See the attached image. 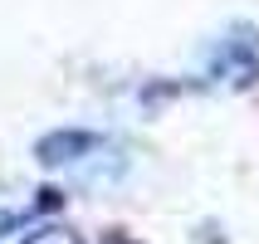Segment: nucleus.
Returning <instances> with one entry per match:
<instances>
[{
  "label": "nucleus",
  "mask_w": 259,
  "mask_h": 244,
  "mask_svg": "<svg viewBox=\"0 0 259 244\" xmlns=\"http://www.w3.org/2000/svg\"><path fill=\"white\" fill-rule=\"evenodd\" d=\"M34 157H39L44 166H54V171L59 166L73 171L78 186H108V181H117V176L127 171L122 147L108 142V137H98V132H83V127H64V132L39 137Z\"/></svg>",
  "instance_id": "1"
},
{
  "label": "nucleus",
  "mask_w": 259,
  "mask_h": 244,
  "mask_svg": "<svg viewBox=\"0 0 259 244\" xmlns=\"http://www.w3.org/2000/svg\"><path fill=\"white\" fill-rule=\"evenodd\" d=\"M230 73H235V83H240V88L254 83L259 59H254V49H249V39H225L215 49V59L205 64V78H210V83H230Z\"/></svg>",
  "instance_id": "2"
},
{
  "label": "nucleus",
  "mask_w": 259,
  "mask_h": 244,
  "mask_svg": "<svg viewBox=\"0 0 259 244\" xmlns=\"http://www.w3.org/2000/svg\"><path fill=\"white\" fill-rule=\"evenodd\" d=\"M25 244H83V234L69 225H39L34 234H25Z\"/></svg>",
  "instance_id": "3"
},
{
  "label": "nucleus",
  "mask_w": 259,
  "mask_h": 244,
  "mask_svg": "<svg viewBox=\"0 0 259 244\" xmlns=\"http://www.w3.org/2000/svg\"><path fill=\"white\" fill-rule=\"evenodd\" d=\"M103 244H137V239H127V234H108Z\"/></svg>",
  "instance_id": "4"
}]
</instances>
